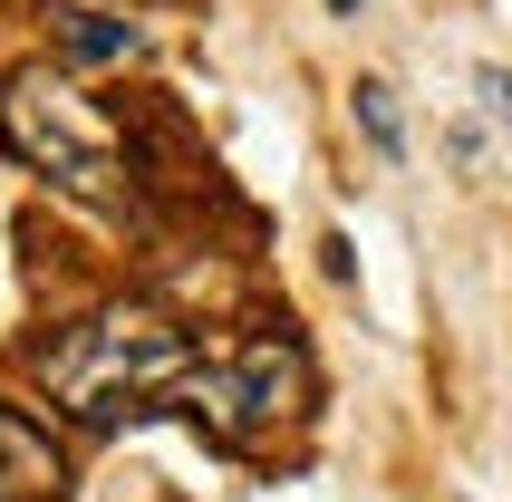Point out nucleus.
I'll return each mask as SVG.
<instances>
[{"label":"nucleus","instance_id":"6","mask_svg":"<svg viewBox=\"0 0 512 502\" xmlns=\"http://www.w3.org/2000/svg\"><path fill=\"white\" fill-rule=\"evenodd\" d=\"M348 107H358V126H368L377 155H406V116H397V87H387V78H358Z\"/></svg>","mask_w":512,"mask_h":502},{"label":"nucleus","instance_id":"2","mask_svg":"<svg viewBox=\"0 0 512 502\" xmlns=\"http://www.w3.org/2000/svg\"><path fill=\"white\" fill-rule=\"evenodd\" d=\"M310 406V358H300V338L261 329L242 338L232 358H194V377L165 396V416H194L213 445H261L271 425H290Z\"/></svg>","mask_w":512,"mask_h":502},{"label":"nucleus","instance_id":"5","mask_svg":"<svg viewBox=\"0 0 512 502\" xmlns=\"http://www.w3.org/2000/svg\"><path fill=\"white\" fill-rule=\"evenodd\" d=\"M49 39L78 68H116V58H136V20H116V10H78V0H58L49 10Z\"/></svg>","mask_w":512,"mask_h":502},{"label":"nucleus","instance_id":"3","mask_svg":"<svg viewBox=\"0 0 512 502\" xmlns=\"http://www.w3.org/2000/svg\"><path fill=\"white\" fill-rule=\"evenodd\" d=\"M0 145L20 155L29 174H49L58 194L78 203H116V136L97 126V116L68 97V87L49 78V68H20V78H0Z\"/></svg>","mask_w":512,"mask_h":502},{"label":"nucleus","instance_id":"1","mask_svg":"<svg viewBox=\"0 0 512 502\" xmlns=\"http://www.w3.org/2000/svg\"><path fill=\"white\" fill-rule=\"evenodd\" d=\"M194 377V338L174 329L165 309L145 300H107L68 319V329L39 348V387L68 425H126V416H155L174 387Z\"/></svg>","mask_w":512,"mask_h":502},{"label":"nucleus","instance_id":"4","mask_svg":"<svg viewBox=\"0 0 512 502\" xmlns=\"http://www.w3.org/2000/svg\"><path fill=\"white\" fill-rule=\"evenodd\" d=\"M58 493H68V464H58L49 425L0 406V502H58Z\"/></svg>","mask_w":512,"mask_h":502},{"label":"nucleus","instance_id":"7","mask_svg":"<svg viewBox=\"0 0 512 502\" xmlns=\"http://www.w3.org/2000/svg\"><path fill=\"white\" fill-rule=\"evenodd\" d=\"M329 10H358V0H329Z\"/></svg>","mask_w":512,"mask_h":502}]
</instances>
